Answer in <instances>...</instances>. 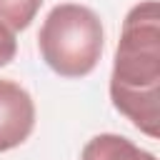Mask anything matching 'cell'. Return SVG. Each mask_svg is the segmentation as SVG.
<instances>
[{"instance_id":"1","label":"cell","mask_w":160,"mask_h":160,"mask_svg":"<svg viewBox=\"0 0 160 160\" xmlns=\"http://www.w3.org/2000/svg\"><path fill=\"white\" fill-rule=\"evenodd\" d=\"M110 100L140 132L152 140L160 135V12L155 0H145L125 15Z\"/></svg>"},{"instance_id":"2","label":"cell","mask_w":160,"mask_h":160,"mask_svg":"<svg viewBox=\"0 0 160 160\" xmlns=\"http://www.w3.org/2000/svg\"><path fill=\"white\" fill-rule=\"evenodd\" d=\"M102 22L78 2L55 5L38 32V48L45 65L62 78H85L102 55Z\"/></svg>"},{"instance_id":"3","label":"cell","mask_w":160,"mask_h":160,"mask_svg":"<svg viewBox=\"0 0 160 160\" xmlns=\"http://www.w3.org/2000/svg\"><path fill=\"white\" fill-rule=\"evenodd\" d=\"M32 128L35 102L30 92L12 80H0V152L22 145Z\"/></svg>"},{"instance_id":"4","label":"cell","mask_w":160,"mask_h":160,"mask_svg":"<svg viewBox=\"0 0 160 160\" xmlns=\"http://www.w3.org/2000/svg\"><path fill=\"white\" fill-rule=\"evenodd\" d=\"M80 160H158L152 152L138 148L132 140L115 135V132H102L88 140L82 148Z\"/></svg>"},{"instance_id":"5","label":"cell","mask_w":160,"mask_h":160,"mask_svg":"<svg viewBox=\"0 0 160 160\" xmlns=\"http://www.w3.org/2000/svg\"><path fill=\"white\" fill-rule=\"evenodd\" d=\"M40 5L42 0H0V22L10 30H25L35 20Z\"/></svg>"},{"instance_id":"6","label":"cell","mask_w":160,"mask_h":160,"mask_svg":"<svg viewBox=\"0 0 160 160\" xmlns=\"http://www.w3.org/2000/svg\"><path fill=\"white\" fill-rule=\"evenodd\" d=\"M18 52V40H15V32L0 22V68L8 65Z\"/></svg>"}]
</instances>
